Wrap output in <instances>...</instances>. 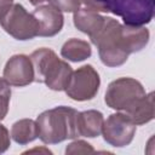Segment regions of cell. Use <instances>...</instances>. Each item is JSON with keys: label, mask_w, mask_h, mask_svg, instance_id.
Wrapping results in <instances>:
<instances>
[{"label": "cell", "mask_w": 155, "mask_h": 155, "mask_svg": "<svg viewBox=\"0 0 155 155\" xmlns=\"http://www.w3.org/2000/svg\"><path fill=\"white\" fill-rule=\"evenodd\" d=\"M90 39L97 46L102 63L114 68L126 63L131 53L142 51L149 42L150 33L143 25L121 24L105 17L102 28Z\"/></svg>", "instance_id": "6da1fadb"}, {"label": "cell", "mask_w": 155, "mask_h": 155, "mask_svg": "<svg viewBox=\"0 0 155 155\" xmlns=\"http://www.w3.org/2000/svg\"><path fill=\"white\" fill-rule=\"evenodd\" d=\"M76 114L74 108L61 105L42 111L36 119L38 137L45 144H58L78 136Z\"/></svg>", "instance_id": "7a4b0ae2"}, {"label": "cell", "mask_w": 155, "mask_h": 155, "mask_svg": "<svg viewBox=\"0 0 155 155\" xmlns=\"http://www.w3.org/2000/svg\"><path fill=\"white\" fill-rule=\"evenodd\" d=\"M34 69V81L45 84L50 90L64 91L73 69L63 59H59L51 48L41 47L35 50L30 56Z\"/></svg>", "instance_id": "3957f363"}, {"label": "cell", "mask_w": 155, "mask_h": 155, "mask_svg": "<svg viewBox=\"0 0 155 155\" xmlns=\"http://www.w3.org/2000/svg\"><path fill=\"white\" fill-rule=\"evenodd\" d=\"M145 94V90L138 80L133 78H119L108 85L104 102L116 111L130 114Z\"/></svg>", "instance_id": "277c9868"}, {"label": "cell", "mask_w": 155, "mask_h": 155, "mask_svg": "<svg viewBox=\"0 0 155 155\" xmlns=\"http://www.w3.org/2000/svg\"><path fill=\"white\" fill-rule=\"evenodd\" d=\"M104 12L122 18L128 25H144L151 22L155 0H97Z\"/></svg>", "instance_id": "5b68a950"}, {"label": "cell", "mask_w": 155, "mask_h": 155, "mask_svg": "<svg viewBox=\"0 0 155 155\" xmlns=\"http://www.w3.org/2000/svg\"><path fill=\"white\" fill-rule=\"evenodd\" d=\"M0 25L7 34L21 41L34 39L39 31L35 17L21 4H12L0 16Z\"/></svg>", "instance_id": "8992f818"}, {"label": "cell", "mask_w": 155, "mask_h": 155, "mask_svg": "<svg viewBox=\"0 0 155 155\" xmlns=\"http://www.w3.org/2000/svg\"><path fill=\"white\" fill-rule=\"evenodd\" d=\"M101 86V78L97 70L90 65H82L71 73L70 80L65 87L69 98L76 102L90 101L96 97Z\"/></svg>", "instance_id": "52a82bcc"}, {"label": "cell", "mask_w": 155, "mask_h": 155, "mask_svg": "<svg viewBox=\"0 0 155 155\" xmlns=\"http://www.w3.org/2000/svg\"><path fill=\"white\" fill-rule=\"evenodd\" d=\"M137 126L133 121L121 111L114 113L104 120L102 134L104 140L115 148H124L131 144L134 138Z\"/></svg>", "instance_id": "ba28073f"}, {"label": "cell", "mask_w": 155, "mask_h": 155, "mask_svg": "<svg viewBox=\"0 0 155 155\" xmlns=\"http://www.w3.org/2000/svg\"><path fill=\"white\" fill-rule=\"evenodd\" d=\"M4 79L16 87H24L34 81V69L30 57L27 54H13L6 62L4 73Z\"/></svg>", "instance_id": "9c48e42d"}, {"label": "cell", "mask_w": 155, "mask_h": 155, "mask_svg": "<svg viewBox=\"0 0 155 155\" xmlns=\"http://www.w3.org/2000/svg\"><path fill=\"white\" fill-rule=\"evenodd\" d=\"M33 16L39 24L38 36L51 38L57 35L63 28L64 17L62 15V11H59L51 4L39 5L33 11Z\"/></svg>", "instance_id": "30bf717a"}, {"label": "cell", "mask_w": 155, "mask_h": 155, "mask_svg": "<svg viewBox=\"0 0 155 155\" xmlns=\"http://www.w3.org/2000/svg\"><path fill=\"white\" fill-rule=\"evenodd\" d=\"M104 122L103 114L98 110L91 109L85 111H78L76 114V131L78 136L94 138L102 133V126Z\"/></svg>", "instance_id": "8fae6325"}, {"label": "cell", "mask_w": 155, "mask_h": 155, "mask_svg": "<svg viewBox=\"0 0 155 155\" xmlns=\"http://www.w3.org/2000/svg\"><path fill=\"white\" fill-rule=\"evenodd\" d=\"M104 18L105 17L101 16L98 12L84 7L74 12L73 22L76 29H79L81 33L87 34L91 38L102 28Z\"/></svg>", "instance_id": "7c38bea8"}, {"label": "cell", "mask_w": 155, "mask_h": 155, "mask_svg": "<svg viewBox=\"0 0 155 155\" xmlns=\"http://www.w3.org/2000/svg\"><path fill=\"white\" fill-rule=\"evenodd\" d=\"M92 54L91 45L81 39L71 38L65 41L61 48V56L70 62H81L90 58Z\"/></svg>", "instance_id": "4fadbf2b"}, {"label": "cell", "mask_w": 155, "mask_h": 155, "mask_svg": "<svg viewBox=\"0 0 155 155\" xmlns=\"http://www.w3.org/2000/svg\"><path fill=\"white\" fill-rule=\"evenodd\" d=\"M11 138L19 145H25L38 138L36 121L31 119H21L12 125Z\"/></svg>", "instance_id": "5bb4252c"}, {"label": "cell", "mask_w": 155, "mask_h": 155, "mask_svg": "<svg viewBox=\"0 0 155 155\" xmlns=\"http://www.w3.org/2000/svg\"><path fill=\"white\" fill-rule=\"evenodd\" d=\"M136 126L148 124L154 119V93H147L140 103L130 113L126 114Z\"/></svg>", "instance_id": "9a60e30c"}, {"label": "cell", "mask_w": 155, "mask_h": 155, "mask_svg": "<svg viewBox=\"0 0 155 155\" xmlns=\"http://www.w3.org/2000/svg\"><path fill=\"white\" fill-rule=\"evenodd\" d=\"M11 85L4 79L0 78V121L5 119L8 113V104L11 99Z\"/></svg>", "instance_id": "2e32d148"}, {"label": "cell", "mask_w": 155, "mask_h": 155, "mask_svg": "<svg viewBox=\"0 0 155 155\" xmlns=\"http://www.w3.org/2000/svg\"><path fill=\"white\" fill-rule=\"evenodd\" d=\"M93 151H94V149L92 148V145L85 140L71 142L65 148V154H90Z\"/></svg>", "instance_id": "e0dca14e"}, {"label": "cell", "mask_w": 155, "mask_h": 155, "mask_svg": "<svg viewBox=\"0 0 155 155\" xmlns=\"http://www.w3.org/2000/svg\"><path fill=\"white\" fill-rule=\"evenodd\" d=\"M48 2L62 12H75L80 8V0H48Z\"/></svg>", "instance_id": "ac0fdd59"}, {"label": "cell", "mask_w": 155, "mask_h": 155, "mask_svg": "<svg viewBox=\"0 0 155 155\" xmlns=\"http://www.w3.org/2000/svg\"><path fill=\"white\" fill-rule=\"evenodd\" d=\"M11 144V139H10V133L7 131V128L0 124V154L5 153Z\"/></svg>", "instance_id": "d6986e66"}, {"label": "cell", "mask_w": 155, "mask_h": 155, "mask_svg": "<svg viewBox=\"0 0 155 155\" xmlns=\"http://www.w3.org/2000/svg\"><path fill=\"white\" fill-rule=\"evenodd\" d=\"M80 2L85 6V8H88V10H93L96 12H104L102 6L98 4L97 0H80Z\"/></svg>", "instance_id": "ffe728a7"}, {"label": "cell", "mask_w": 155, "mask_h": 155, "mask_svg": "<svg viewBox=\"0 0 155 155\" xmlns=\"http://www.w3.org/2000/svg\"><path fill=\"white\" fill-rule=\"evenodd\" d=\"M13 4V0H0V16Z\"/></svg>", "instance_id": "44dd1931"}, {"label": "cell", "mask_w": 155, "mask_h": 155, "mask_svg": "<svg viewBox=\"0 0 155 155\" xmlns=\"http://www.w3.org/2000/svg\"><path fill=\"white\" fill-rule=\"evenodd\" d=\"M45 1H48V0H29V2H30L33 6H39V5H41L42 2H45Z\"/></svg>", "instance_id": "7402d4cb"}]
</instances>
